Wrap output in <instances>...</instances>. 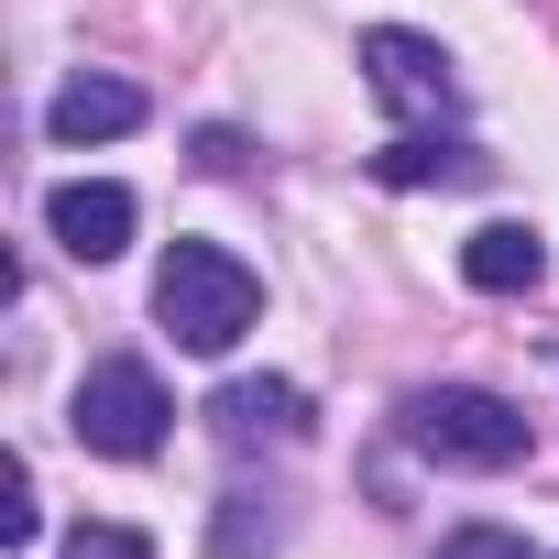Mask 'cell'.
<instances>
[{
    "mask_svg": "<svg viewBox=\"0 0 559 559\" xmlns=\"http://www.w3.org/2000/svg\"><path fill=\"white\" fill-rule=\"evenodd\" d=\"M132 187H110V176H67L56 198H45V230H56V252H78V263H121L132 252Z\"/></svg>",
    "mask_w": 559,
    "mask_h": 559,
    "instance_id": "obj_5",
    "label": "cell"
},
{
    "mask_svg": "<svg viewBox=\"0 0 559 559\" xmlns=\"http://www.w3.org/2000/svg\"><path fill=\"white\" fill-rule=\"evenodd\" d=\"M0 537H12V548H34V537H45V504H34V472H23V461L0 472Z\"/></svg>",
    "mask_w": 559,
    "mask_h": 559,
    "instance_id": "obj_12",
    "label": "cell"
},
{
    "mask_svg": "<svg viewBox=\"0 0 559 559\" xmlns=\"http://www.w3.org/2000/svg\"><path fill=\"white\" fill-rule=\"evenodd\" d=\"M373 176H384V187H483V176H493V154H483V143L406 132V143H384V154H373Z\"/></svg>",
    "mask_w": 559,
    "mask_h": 559,
    "instance_id": "obj_9",
    "label": "cell"
},
{
    "mask_svg": "<svg viewBox=\"0 0 559 559\" xmlns=\"http://www.w3.org/2000/svg\"><path fill=\"white\" fill-rule=\"evenodd\" d=\"M165 417H176V395L154 384V362H88L78 395H67V428L99 461H154L165 450Z\"/></svg>",
    "mask_w": 559,
    "mask_h": 559,
    "instance_id": "obj_3",
    "label": "cell"
},
{
    "mask_svg": "<svg viewBox=\"0 0 559 559\" xmlns=\"http://www.w3.org/2000/svg\"><path fill=\"white\" fill-rule=\"evenodd\" d=\"M362 78H373V99L384 110H461V67H450V45L439 34H406V23H373L362 34Z\"/></svg>",
    "mask_w": 559,
    "mask_h": 559,
    "instance_id": "obj_4",
    "label": "cell"
},
{
    "mask_svg": "<svg viewBox=\"0 0 559 559\" xmlns=\"http://www.w3.org/2000/svg\"><path fill=\"white\" fill-rule=\"evenodd\" d=\"M45 132L56 143H121V132H143V88L132 78H67L45 99Z\"/></svg>",
    "mask_w": 559,
    "mask_h": 559,
    "instance_id": "obj_7",
    "label": "cell"
},
{
    "mask_svg": "<svg viewBox=\"0 0 559 559\" xmlns=\"http://www.w3.org/2000/svg\"><path fill=\"white\" fill-rule=\"evenodd\" d=\"M154 319L176 330V352H230L252 319H263V286L230 241H176L154 263Z\"/></svg>",
    "mask_w": 559,
    "mask_h": 559,
    "instance_id": "obj_2",
    "label": "cell"
},
{
    "mask_svg": "<svg viewBox=\"0 0 559 559\" xmlns=\"http://www.w3.org/2000/svg\"><path fill=\"white\" fill-rule=\"evenodd\" d=\"M67 559H154V537L143 526H110V515H78L67 526Z\"/></svg>",
    "mask_w": 559,
    "mask_h": 559,
    "instance_id": "obj_10",
    "label": "cell"
},
{
    "mask_svg": "<svg viewBox=\"0 0 559 559\" xmlns=\"http://www.w3.org/2000/svg\"><path fill=\"white\" fill-rule=\"evenodd\" d=\"M209 428H219V450H286V439H308V395L286 373H263V384L241 373L209 395Z\"/></svg>",
    "mask_w": 559,
    "mask_h": 559,
    "instance_id": "obj_6",
    "label": "cell"
},
{
    "mask_svg": "<svg viewBox=\"0 0 559 559\" xmlns=\"http://www.w3.org/2000/svg\"><path fill=\"white\" fill-rule=\"evenodd\" d=\"M461 274L483 297H526L537 274H548V241H537V219H483L472 241H461Z\"/></svg>",
    "mask_w": 559,
    "mask_h": 559,
    "instance_id": "obj_8",
    "label": "cell"
},
{
    "mask_svg": "<svg viewBox=\"0 0 559 559\" xmlns=\"http://www.w3.org/2000/svg\"><path fill=\"white\" fill-rule=\"evenodd\" d=\"M395 439H406L417 461H439V472H515V461L537 450L526 406H504V395H483V384H417V395L395 406Z\"/></svg>",
    "mask_w": 559,
    "mask_h": 559,
    "instance_id": "obj_1",
    "label": "cell"
},
{
    "mask_svg": "<svg viewBox=\"0 0 559 559\" xmlns=\"http://www.w3.org/2000/svg\"><path fill=\"white\" fill-rule=\"evenodd\" d=\"M439 559H537V548H526L515 526H493V515H472V526H450V537H439Z\"/></svg>",
    "mask_w": 559,
    "mask_h": 559,
    "instance_id": "obj_11",
    "label": "cell"
}]
</instances>
